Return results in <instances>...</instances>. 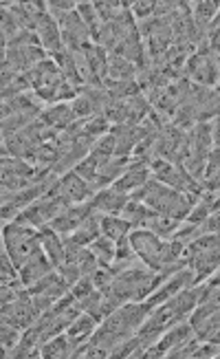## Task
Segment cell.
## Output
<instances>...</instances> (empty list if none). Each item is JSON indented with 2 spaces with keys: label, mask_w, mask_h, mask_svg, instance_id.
<instances>
[{
  "label": "cell",
  "mask_w": 220,
  "mask_h": 359,
  "mask_svg": "<svg viewBox=\"0 0 220 359\" xmlns=\"http://www.w3.org/2000/svg\"><path fill=\"white\" fill-rule=\"evenodd\" d=\"M139 67L135 62L119 57V55H110L108 57V77L115 82H128V80H137Z\"/></svg>",
  "instance_id": "obj_30"
},
{
  "label": "cell",
  "mask_w": 220,
  "mask_h": 359,
  "mask_svg": "<svg viewBox=\"0 0 220 359\" xmlns=\"http://www.w3.org/2000/svg\"><path fill=\"white\" fill-rule=\"evenodd\" d=\"M207 229H205V223H190V221H183L181 227L174 231V236L170 241H179L183 245H190L192 241H196L198 236H202Z\"/></svg>",
  "instance_id": "obj_37"
},
{
  "label": "cell",
  "mask_w": 220,
  "mask_h": 359,
  "mask_svg": "<svg viewBox=\"0 0 220 359\" xmlns=\"http://www.w3.org/2000/svg\"><path fill=\"white\" fill-rule=\"evenodd\" d=\"M51 57L55 60V65L60 67V71H62V75L67 77V80L77 88V90H82L84 88V84H82V77H80V71H77V65H75V57H73V53L71 51H67V49H62V51H55V53H51Z\"/></svg>",
  "instance_id": "obj_31"
},
{
  "label": "cell",
  "mask_w": 220,
  "mask_h": 359,
  "mask_svg": "<svg viewBox=\"0 0 220 359\" xmlns=\"http://www.w3.org/2000/svg\"><path fill=\"white\" fill-rule=\"evenodd\" d=\"M49 57L42 46H18L3 51V73H31Z\"/></svg>",
  "instance_id": "obj_9"
},
{
  "label": "cell",
  "mask_w": 220,
  "mask_h": 359,
  "mask_svg": "<svg viewBox=\"0 0 220 359\" xmlns=\"http://www.w3.org/2000/svg\"><path fill=\"white\" fill-rule=\"evenodd\" d=\"M40 119L49 128L62 133V130H67V128L73 126V123L77 121V115L73 111L71 102H60V104H49V106H46L44 113L40 115Z\"/></svg>",
  "instance_id": "obj_20"
},
{
  "label": "cell",
  "mask_w": 220,
  "mask_h": 359,
  "mask_svg": "<svg viewBox=\"0 0 220 359\" xmlns=\"http://www.w3.org/2000/svg\"><path fill=\"white\" fill-rule=\"evenodd\" d=\"M60 185L62 190H64V194L71 198V203H88L92 196L97 194V190L92 187V183H88L86 179H82L80 175L75 172V170H71V172L62 175L60 177Z\"/></svg>",
  "instance_id": "obj_19"
},
{
  "label": "cell",
  "mask_w": 220,
  "mask_h": 359,
  "mask_svg": "<svg viewBox=\"0 0 220 359\" xmlns=\"http://www.w3.org/2000/svg\"><path fill=\"white\" fill-rule=\"evenodd\" d=\"M92 278V283H95V287L106 293L110 289V285H113V280H115V273L110 271V267H106V264H99V267L95 269V273L90 276Z\"/></svg>",
  "instance_id": "obj_42"
},
{
  "label": "cell",
  "mask_w": 220,
  "mask_h": 359,
  "mask_svg": "<svg viewBox=\"0 0 220 359\" xmlns=\"http://www.w3.org/2000/svg\"><path fill=\"white\" fill-rule=\"evenodd\" d=\"M36 34L40 38V44H42V49L46 53H55V51H62L64 49V44H62V31H60V25L57 20L51 15L49 7H44L40 9L38 13V22H36Z\"/></svg>",
  "instance_id": "obj_12"
},
{
  "label": "cell",
  "mask_w": 220,
  "mask_h": 359,
  "mask_svg": "<svg viewBox=\"0 0 220 359\" xmlns=\"http://www.w3.org/2000/svg\"><path fill=\"white\" fill-rule=\"evenodd\" d=\"M196 285V280H194V271L190 269V267H185V269H181V271H177L172 278H167L165 283L156 289L150 298H146L144 302H146V306L152 311L154 306H159V304H163L165 300H170V298H174L177 293H181L183 289H190V287H194Z\"/></svg>",
  "instance_id": "obj_11"
},
{
  "label": "cell",
  "mask_w": 220,
  "mask_h": 359,
  "mask_svg": "<svg viewBox=\"0 0 220 359\" xmlns=\"http://www.w3.org/2000/svg\"><path fill=\"white\" fill-rule=\"evenodd\" d=\"M82 53L86 57V65H88L92 80H95V86H104V80L108 77V57H110V53L104 49V46L95 44L92 40L82 46Z\"/></svg>",
  "instance_id": "obj_18"
},
{
  "label": "cell",
  "mask_w": 220,
  "mask_h": 359,
  "mask_svg": "<svg viewBox=\"0 0 220 359\" xmlns=\"http://www.w3.org/2000/svg\"><path fill=\"white\" fill-rule=\"evenodd\" d=\"M40 233V245L49 256V260L53 262V267H62L64 264V254H67V243H64V236H60L57 231H53L49 225L46 227H40L38 229Z\"/></svg>",
  "instance_id": "obj_24"
},
{
  "label": "cell",
  "mask_w": 220,
  "mask_h": 359,
  "mask_svg": "<svg viewBox=\"0 0 220 359\" xmlns=\"http://www.w3.org/2000/svg\"><path fill=\"white\" fill-rule=\"evenodd\" d=\"M202 187H205V190H220V170H218V172L216 175H212L209 179H205V181H202Z\"/></svg>",
  "instance_id": "obj_46"
},
{
  "label": "cell",
  "mask_w": 220,
  "mask_h": 359,
  "mask_svg": "<svg viewBox=\"0 0 220 359\" xmlns=\"http://www.w3.org/2000/svg\"><path fill=\"white\" fill-rule=\"evenodd\" d=\"M150 179H152V170H150V165L130 159L128 170H125V172L121 175L119 181L113 183V187H115V190H119V192L132 194V192L139 190V187H144Z\"/></svg>",
  "instance_id": "obj_17"
},
{
  "label": "cell",
  "mask_w": 220,
  "mask_h": 359,
  "mask_svg": "<svg viewBox=\"0 0 220 359\" xmlns=\"http://www.w3.org/2000/svg\"><path fill=\"white\" fill-rule=\"evenodd\" d=\"M216 90H218V95H220V86H218V88H216Z\"/></svg>",
  "instance_id": "obj_50"
},
{
  "label": "cell",
  "mask_w": 220,
  "mask_h": 359,
  "mask_svg": "<svg viewBox=\"0 0 220 359\" xmlns=\"http://www.w3.org/2000/svg\"><path fill=\"white\" fill-rule=\"evenodd\" d=\"M187 267L194 271L196 285H202L216 269H220V247L212 249V252H202V254L192 256L187 260Z\"/></svg>",
  "instance_id": "obj_25"
},
{
  "label": "cell",
  "mask_w": 220,
  "mask_h": 359,
  "mask_svg": "<svg viewBox=\"0 0 220 359\" xmlns=\"http://www.w3.org/2000/svg\"><path fill=\"white\" fill-rule=\"evenodd\" d=\"M0 309H3V322L15 326V329H20V331H27L29 326H34V322L40 318L34 300H31L29 287H27V291L20 295V298H15L9 304H3Z\"/></svg>",
  "instance_id": "obj_10"
},
{
  "label": "cell",
  "mask_w": 220,
  "mask_h": 359,
  "mask_svg": "<svg viewBox=\"0 0 220 359\" xmlns=\"http://www.w3.org/2000/svg\"><path fill=\"white\" fill-rule=\"evenodd\" d=\"M130 198L132 201H144L146 205L152 208L156 214L179 218V221H187V216H190L192 208L196 205V201H198L196 194L179 192V190H174V187H167L165 183L156 181L154 177L144 187H139L137 192H132Z\"/></svg>",
  "instance_id": "obj_2"
},
{
  "label": "cell",
  "mask_w": 220,
  "mask_h": 359,
  "mask_svg": "<svg viewBox=\"0 0 220 359\" xmlns=\"http://www.w3.org/2000/svg\"><path fill=\"white\" fill-rule=\"evenodd\" d=\"M216 27H220V11H218V15L214 18V22H212V27H209V29H216Z\"/></svg>",
  "instance_id": "obj_49"
},
{
  "label": "cell",
  "mask_w": 220,
  "mask_h": 359,
  "mask_svg": "<svg viewBox=\"0 0 220 359\" xmlns=\"http://www.w3.org/2000/svg\"><path fill=\"white\" fill-rule=\"evenodd\" d=\"M148 316H150V309L146 306V302H125L99 322L97 331L92 333L90 341L95 346H99L102 351H106L110 357V353H113L117 344L137 335L139 326L146 322Z\"/></svg>",
  "instance_id": "obj_1"
},
{
  "label": "cell",
  "mask_w": 220,
  "mask_h": 359,
  "mask_svg": "<svg viewBox=\"0 0 220 359\" xmlns=\"http://www.w3.org/2000/svg\"><path fill=\"white\" fill-rule=\"evenodd\" d=\"M29 293L31 295H49L53 300H60L64 298L67 293H71V285L64 280L57 269H53L51 273H46L44 278H40L36 285L29 287Z\"/></svg>",
  "instance_id": "obj_23"
},
{
  "label": "cell",
  "mask_w": 220,
  "mask_h": 359,
  "mask_svg": "<svg viewBox=\"0 0 220 359\" xmlns=\"http://www.w3.org/2000/svg\"><path fill=\"white\" fill-rule=\"evenodd\" d=\"M77 13L82 15V20L86 22V27L90 29V34L95 36L99 27H102V20H99V13L95 9V3H86V0H82V3H77Z\"/></svg>",
  "instance_id": "obj_39"
},
{
  "label": "cell",
  "mask_w": 220,
  "mask_h": 359,
  "mask_svg": "<svg viewBox=\"0 0 220 359\" xmlns=\"http://www.w3.org/2000/svg\"><path fill=\"white\" fill-rule=\"evenodd\" d=\"M29 90H34L29 73H3V100H11Z\"/></svg>",
  "instance_id": "obj_32"
},
{
  "label": "cell",
  "mask_w": 220,
  "mask_h": 359,
  "mask_svg": "<svg viewBox=\"0 0 220 359\" xmlns=\"http://www.w3.org/2000/svg\"><path fill=\"white\" fill-rule=\"evenodd\" d=\"M34 93L44 104H60V102H73L80 90H77L64 75H62L55 60L49 55L42 65H38L29 73Z\"/></svg>",
  "instance_id": "obj_4"
},
{
  "label": "cell",
  "mask_w": 220,
  "mask_h": 359,
  "mask_svg": "<svg viewBox=\"0 0 220 359\" xmlns=\"http://www.w3.org/2000/svg\"><path fill=\"white\" fill-rule=\"evenodd\" d=\"M95 289H97V287H95V283H92V278H90V276H82V278L77 280V283L71 287V293L75 295L77 300H84L86 295H90Z\"/></svg>",
  "instance_id": "obj_44"
},
{
  "label": "cell",
  "mask_w": 220,
  "mask_h": 359,
  "mask_svg": "<svg viewBox=\"0 0 220 359\" xmlns=\"http://www.w3.org/2000/svg\"><path fill=\"white\" fill-rule=\"evenodd\" d=\"M53 269H55V267H53V262L49 260L46 252L40 247V249H36V252L29 256V260L20 267L18 278L22 280V283H25L27 287H31V285H36L40 278H44L46 273H51Z\"/></svg>",
  "instance_id": "obj_16"
},
{
  "label": "cell",
  "mask_w": 220,
  "mask_h": 359,
  "mask_svg": "<svg viewBox=\"0 0 220 359\" xmlns=\"http://www.w3.org/2000/svg\"><path fill=\"white\" fill-rule=\"evenodd\" d=\"M205 283L209 285V287H216V289H220V269H216L207 280H205Z\"/></svg>",
  "instance_id": "obj_48"
},
{
  "label": "cell",
  "mask_w": 220,
  "mask_h": 359,
  "mask_svg": "<svg viewBox=\"0 0 220 359\" xmlns=\"http://www.w3.org/2000/svg\"><path fill=\"white\" fill-rule=\"evenodd\" d=\"M90 252L95 254V258L99 260V264H106V267H108V264H113V260H115L117 243L102 233V236L90 245Z\"/></svg>",
  "instance_id": "obj_36"
},
{
  "label": "cell",
  "mask_w": 220,
  "mask_h": 359,
  "mask_svg": "<svg viewBox=\"0 0 220 359\" xmlns=\"http://www.w3.org/2000/svg\"><path fill=\"white\" fill-rule=\"evenodd\" d=\"M220 170V152L216 148H212L209 157H207V165H205V179H209L212 175H216ZM202 179V181H205Z\"/></svg>",
  "instance_id": "obj_45"
},
{
  "label": "cell",
  "mask_w": 220,
  "mask_h": 359,
  "mask_svg": "<svg viewBox=\"0 0 220 359\" xmlns=\"http://www.w3.org/2000/svg\"><path fill=\"white\" fill-rule=\"evenodd\" d=\"M150 170H152V177H154L156 181L165 183L167 187H174V190H179V192L200 196L202 190H205V187H202V183L196 181L181 163H172V161H167V159L156 157V159L150 163Z\"/></svg>",
  "instance_id": "obj_7"
},
{
  "label": "cell",
  "mask_w": 220,
  "mask_h": 359,
  "mask_svg": "<svg viewBox=\"0 0 220 359\" xmlns=\"http://www.w3.org/2000/svg\"><path fill=\"white\" fill-rule=\"evenodd\" d=\"M156 212L152 208H148L144 201H128V205L123 208L121 216L123 218H128V221L132 223V229H144L146 223L150 221V218L154 216Z\"/></svg>",
  "instance_id": "obj_34"
},
{
  "label": "cell",
  "mask_w": 220,
  "mask_h": 359,
  "mask_svg": "<svg viewBox=\"0 0 220 359\" xmlns=\"http://www.w3.org/2000/svg\"><path fill=\"white\" fill-rule=\"evenodd\" d=\"M110 135L115 137V157H132V152L137 144L144 139L139 126H130V123H117V126L110 128Z\"/></svg>",
  "instance_id": "obj_21"
},
{
  "label": "cell",
  "mask_w": 220,
  "mask_h": 359,
  "mask_svg": "<svg viewBox=\"0 0 220 359\" xmlns=\"http://www.w3.org/2000/svg\"><path fill=\"white\" fill-rule=\"evenodd\" d=\"M185 77L198 86L218 88L220 86V69H218V55L209 51L207 40L198 44L194 55H190L185 65Z\"/></svg>",
  "instance_id": "obj_6"
},
{
  "label": "cell",
  "mask_w": 220,
  "mask_h": 359,
  "mask_svg": "<svg viewBox=\"0 0 220 359\" xmlns=\"http://www.w3.org/2000/svg\"><path fill=\"white\" fill-rule=\"evenodd\" d=\"M3 241H5V252L13 260L15 269L20 271L22 264L29 260V256L40 249V233L36 227L22 225L18 221H11L3 227Z\"/></svg>",
  "instance_id": "obj_5"
},
{
  "label": "cell",
  "mask_w": 220,
  "mask_h": 359,
  "mask_svg": "<svg viewBox=\"0 0 220 359\" xmlns=\"http://www.w3.org/2000/svg\"><path fill=\"white\" fill-rule=\"evenodd\" d=\"M44 102L36 95L34 90L22 93V95H15L11 100H3V119L11 115H34L40 117L44 113Z\"/></svg>",
  "instance_id": "obj_15"
},
{
  "label": "cell",
  "mask_w": 220,
  "mask_h": 359,
  "mask_svg": "<svg viewBox=\"0 0 220 359\" xmlns=\"http://www.w3.org/2000/svg\"><path fill=\"white\" fill-rule=\"evenodd\" d=\"M220 11V3L218 0H200V3H192V15H194V22L196 29L202 38L209 36V27L214 22V18Z\"/></svg>",
  "instance_id": "obj_27"
},
{
  "label": "cell",
  "mask_w": 220,
  "mask_h": 359,
  "mask_svg": "<svg viewBox=\"0 0 220 359\" xmlns=\"http://www.w3.org/2000/svg\"><path fill=\"white\" fill-rule=\"evenodd\" d=\"M102 212H97V210H92L90 214H88V218L86 221L77 227L71 236H67L69 241H73V243H77V245H82V247H90L92 243H95L99 236H102Z\"/></svg>",
  "instance_id": "obj_26"
},
{
  "label": "cell",
  "mask_w": 220,
  "mask_h": 359,
  "mask_svg": "<svg viewBox=\"0 0 220 359\" xmlns=\"http://www.w3.org/2000/svg\"><path fill=\"white\" fill-rule=\"evenodd\" d=\"M97 326H99V322L92 318L90 313H84V311H82V313L71 322V326L67 329V335L75 341L77 346H80L82 341L92 337V333L97 331Z\"/></svg>",
  "instance_id": "obj_28"
},
{
  "label": "cell",
  "mask_w": 220,
  "mask_h": 359,
  "mask_svg": "<svg viewBox=\"0 0 220 359\" xmlns=\"http://www.w3.org/2000/svg\"><path fill=\"white\" fill-rule=\"evenodd\" d=\"M132 231V223L128 218H123L121 214H104L102 216V233L108 238H113L115 243L121 241L123 236H128Z\"/></svg>",
  "instance_id": "obj_29"
},
{
  "label": "cell",
  "mask_w": 220,
  "mask_h": 359,
  "mask_svg": "<svg viewBox=\"0 0 220 359\" xmlns=\"http://www.w3.org/2000/svg\"><path fill=\"white\" fill-rule=\"evenodd\" d=\"M125 5H128V3H106V0H102V3H95V9L99 13L102 22H110V20H115L117 15L123 11Z\"/></svg>",
  "instance_id": "obj_41"
},
{
  "label": "cell",
  "mask_w": 220,
  "mask_h": 359,
  "mask_svg": "<svg viewBox=\"0 0 220 359\" xmlns=\"http://www.w3.org/2000/svg\"><path fill=\"white\" fill-rule=\"evenodd\" d=\"M183 221H179V218H172V216H163V214H154L150 221L146 223L144 229H150L152 233H156L159 238L163 241H170L172 236H174V231L181 227Z\"/></svg>",
  "instance_id": "obj_35"
},
{
  "label": "cell",
  "mask_w": 220,
  "mask_h": 359,
  "mask_svg": "<svg viewBox=\"0 0 220 359\" xmlns=\"http://www.w3.org/2000/svg\"><path fill=\"white\" fill-rule=\"evenodd\" d=\"M20 337H22V331H20V329H15V326L3 322V326H0V341H3V353H5V357H7L15 346H18Z\"/></svg>",
  "instance_id": "obj_40"
},
{
  "label": "cell",
  "mask_w": 220,
  "mask_h": 359,
  "mask_svg": "<svg viewBox=\"0 0 220 359\" xmlns=\"http://www.w3.org/2000/svg\"><path fill=\"white\" fill-rule=\"evenodd\" d=\"M194 329L190 322H179L174 326H170V329L159 337V341L156 344H152L148 351H146V357H165L172 348H177L179 344H183L185 339L194 337Z\"/></svg>",
  "instance_id": "obj_13"
},
{
  "label": "cell",
  "mask_w": 220,
  "mask_h": 359,
  "mask_svg": "<svg viewBox=\"0 0 220 359\" xmlns=\"http://www.w3.org/2000/svg\"><path fill=\"white\" fill-rule=\"evenodd\" d=\"M38 165L18 157H3V190L18 192L36 183Z\"/></svg>",
  "instance_id": "obj_8"
},
{
  "label": "cell",
  "mask_w": 220,
  "mask_h": 359,
  "mask_svg": "<svg viewBox=\"0 0 220 359\" xmlns=\"http://www.w3.org/2000/svg\"><path fill=\"white\" fill-rule=\"evenodd\" d=\"M90 212H92L90 201L88 203H77V205H71L69 210H64L60 216H55L53 221L49 223V227L53 231H57L60 236L67 238V236H71V233L86 221Z\"/></svg>",
  "instance_id": "obj_14"
},
{
  "label": "cell",
  "mask_w": 220,
  "mask_h": 359,
  "mask_svg": "<svg viewBox=\"0 0 220 359\" xmlns=\"http://www.w3.org/2000/svg\"><path fill=\"white\" fill-rule=\"evenodd\" d=\"M128 201H130V194L119 192L110 185V187L99 190L95 196L90 198V205H92V210H97L102 214H121L123 208L128 205Z\"/></svg>",
  "instance_id": "obj_22"
},
{
  "label": "cell",
  "mask_w": 220,
  "mask_h": 359,
  "mask_svg": "<svg viewBox=\"0 0 220 359\" xmlns=\"http://www.w3.org/2000/svg\"><path fill=\"white\" fill-rule=\"evenodd\" d=\"M71 106H73V111H75L77 119H88V117L102 115V113H99V108H97V104L92 102V97L86 95V93H80V95H77V97L71 102Z\"/></svg>",
  "instance_id": "obj_38"
},
{
  "label": "cell",
  "mask_w": 220,
  "mask_h": 359,
  "mask_svg": "<svg viewBox=\"0 0 220 359\" xmlns=\"http://www.w3.org/2000/svg\"><path fill=\"white\" fill-rule=\"evenodd\" d=\"M75 348H77L75 341L67 333H60L42 344V357H73Z\"/></svg>",
  "instance_id": "obj_33"
},
{
  "label": "cell",
  "mask_w": 220,
  "mask_h": 359,
  "mask_svg": "<svg viewBox=\"0 0 220 359\" xmlns=\"http://www.w3.org/2000/svg\"><path fill=\"white\" fill-rule=\"evenodd\" d=\"M130 243H132L137 258L152 271H159L172 262L185 260L187 245H183L179 241H163L156 236V233H152L150 229H132Z\"/></svg>",
  "instance_id": "obj_3"
},
{
  "label": "cell",
  "mask_w": 220,
  "mask_h": 359,
  "mask_svg": "<svg viewBox=\"0 0 220 359\" xmlns=\"http://www.w3.org/2000/svg\"><path fill=\"white\" fill-rule=\"evenodd\" d=\"M132 15L137 20H148L154 18V9H156V0H139V3H130Z\"/></svg>",
  "instance_id": "obj_43"
},
{
  "label": "cell",
  "mask_w": 220,
  "mask_h": 359,
  "mask_svg": "<svg viewBox=\"0 0 220 359\" xmlns=\"http://www.w3.org/2000/svg\"><path fill=\"white\" fill-rule=\"evenodd\" d=\"M212 135H214V148L220 152V117L212 121Z\"/></svg>",
  "instance_id": "obj_47"
}]
</instances>
